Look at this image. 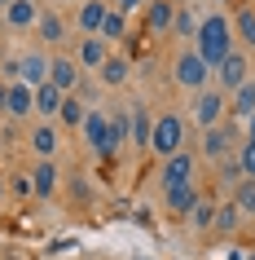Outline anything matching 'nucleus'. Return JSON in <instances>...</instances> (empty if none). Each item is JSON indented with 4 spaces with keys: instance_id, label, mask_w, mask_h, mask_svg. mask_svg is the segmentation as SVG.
<instances>
[{
    "instance_id": "nucleus-3",
    "label": "nucleus",
    "mask_w": 255,
    "mask_h": 260,
    "mask_svg": "<svg viewBox=\"0 0 255 260\" xmlns=\"http://www.w3.org/2000/svg\"><path fill=\"white\" fill-rule=\"evenodd\" d=\"M215 75H220V93H238L242 84L251 80V62H246V53H238V49H233V53L215 67Z\"/></svg>"
},
{
    "instance_id": "nucleus-31",
    "label": "nucleus",
    "mask_w": 255,
    "mask_h": 260,
    "mask_svg": "<svg viewBox=\"0 0 255 260\" xmlns=\"http://www.w3.org/2000/svg\"><path fill=\"white\" fill-rule=\"evenodd\" d=\"M220 177H225L229 185H242L238 177H246V172H242V164H238V159H220Z\"/></svg>"
},
{
    "instance_id": "nucleus-23",
    "label": "nucleus",
    "mask_w": 255,
    "mask_h": 260,
    "mask_svg": "<svg viewBox=\"0 0 255 260\" xmlns=\"http://www.w3.org/2000/svg\"><path fill=\"white\" fill-rule=\"evenodd\" d=\"M233 36L242 44H251L255 49V9H238V22H233Z\"/></svg>"
},
{
    "instance_id": "nucleus-4",
    "label": "nucleus",
    "mask_w": 255,
    "mask_h": 260,
    "mask_svg": "<svg viewBox=\"0 0 255 260\" xmlns=\"http://www.w3.org/2000/svg\"><path fill=\"white\" fill-rule=\"evenodd\" d=\"M207 71H211V67L198 57V49L176 57V84H180V88H194V93H202V88H207Z\"/></svg>"
},
{
    "instance_id": "nucleus-7",
    "label": "nucleus",
    "mask_w": 255,
    "mask_h": 260,
    "mask_svg": "<svg viewBox=\"0 0 255 260\" xmlns=\"http://www.w3.org/2000/svg\"><path fill=\"white\" fill-rule=\"evenodd\" d=\"M0 102H5V110H9V115H31V110H35V88H27V84L18 80V84H9V88H5V97H0Z\"/></svg>"
},
{
    "instance_id": "nucleus-11",
    "label": "nucleus",
    "mask_w": 255,
    "mask_h": 260,
    "mask_svg": "<svg viewBox=\"0 0 255 260\" xmlns=\"http://www.w3.org/2000/svg\"><path fill=\"white\" fill-rule=\"evenodd\" d=\"M167 207H172V216H189V212L198 207V190H194V181H189V185H172V190H167Z\"/></svg>"
},
{
    "instance_id": "nucleus-16",
    "label": "nucleus",
    "mask_w": 255,
    "mask_h": 260,
    "mask_svg": "<svg viewBox=\"0 0 255 260\" xmlns=\"http://www.w3.org/2000/svg\"><path fill=\"white\" fill-rule=\"evenodd\" d=\"M106 57H110V44L101 40V36H93V40L80 44V62H84V67H97V71H101V67H106Z\"/></svg>"
},
{
    "instance_id": "nucleus-34",
    "label": "nucleus",
    "mask_w": 255,
    "mask_h": 260,
    "mask_svg": "<svg viewBox=\"0 0 255 260\" xmlns=\"http://www.w3.org/2000/svg\"><path fill=\"white\" fill-rule=\"evenodd\" d=\"M246 137L255 141V115H251V119H246Z\"/></svg>"
},
{
    "instance_id": "nucleus-13",
    "label": "nucleus",
    "mask_w": 255,
    "mask_h": 260,
    "mask_svg": "<svg viewBox=\"0 0 255 260\" xmlns=\"http://www.w3.org/2000/svg\"><path fill=\"white\" fill-rule=\"evenodd\" d=\"M128 137H132V110H115L110 115V154L128 146Z\"/></svg>"
},
{
    "instance_id": "nucleus-12",
    "label": "nucleus",
    "mask_w": 255,
    "mask_h": 260,
    "mask_svg": "<svg viewBox=\"0 0 255 260\" xmlns=\"http://www.w3.org/2000/svg\"><path fill=\"white\" fill-rule=\"evenodd\" d=\"M22 84H27V88L49 84V62H44V53H27L22 57Z\"/></svg>"
},
{
    "instance_id": "nucleus-36",
    "label": "nucleus",
    "mask_w": 255,
    "mask_h": 260,
    "mask_svg": "<svg viewBox=\"0 0 255 260\" xmlns=\"http://www.w3.org/2000/svg\"><path fill=\"white\" fill-rule=\"evenodd\" d=\"M0 194H5V185H0Z\"/></svg>"
},
{
    "instance_id": "nucleus-17",
    "label": "nucleus",
    "mask_w": 255,
    "mask_h": 260,
    "mask_svg": "<svg viewBox=\"0 0 255 260\" xmlns=\"http://www.w3.org/2000/svg\"><path fill=\"white\" fill-rule=\"evenodd\" d=\"M53 190H57V168L49 164V159H40V168L31 172V194H44V199H49Z\"/></svg>"
},
{
    "instance_id": "nucleus-27",
    "label": "nucleus",
    "mask_w": 255,
    "mask_h": 260,
    "mask_svg": "<svg viewBox=\"0 0 255 260\" xmlns=\"http://www.w3.org/2000/svg\"><path fill=\"white\" fill-rule=\"evenodd\" d=\"M128 110H132V141H136V146H150V133H154V128H150L145 110H141V106H128Z\"/></svg>"
},
{
    "instance_id": "nucleus-20",
    "label": "nucleus",
    "mask_w": 255,
    "mask_h": 260,
    "mask_svg": "<svg viewBox=\"0 0 255 260\" xmlns=\"http://www.w3.org/2000/svg\"><path fill=\"white\" fill-rule=\"evenodd\" d=\"M57 119L66 123V128H84V119H88V110L80 106V97H62V110H57Z\"/></svg>"
},
{
    "instance_id": "nucleus-8",
    "label": "nucleus",
    "mask_w": 255,
    "mask_h": 260,
    "mask_svg": "<svg viewBox=\"0 0 255 260\" xmlns=\"http://www.w3.org/2000/svg\"><path fill=\"white\" fill-rule=\"evenodd\" d=\"M49 84L62 88V93H70V88L80 84V67H75L70 57H53V62H49Z\"/></svg>"
},
{
    "instance_id": "nucleus-24",
    "label": "nucleus",
    "mask_w": 255,
    "mask_h": 260,
    "mask_svg": "<svg viewBox=\"0 0 255 260\" xmlns=\"http://www.w3.org/2000/svg\"><path fill=\"white\" fill-rule=\"evenodd\" d=\"M123 31H128V18H123L119 9H110V14H106V22H101V31H97V36H101V40H123Z\"/></svg>"
},
{
    "instance_id": "nucleus-29",
    "label": "nucleus",
    "mask_w": 255,
    "mask_h": 260,
    "mask_svg": "<svg viewBox=\"0 0 255 260\" xmlns=\"http://www.w3.org/2000/svg\"><path fill=\"white\" fill-rule=\"evenodd\" d=\"M172 31H176V36H198V18L189 14V9H176V18H172Z\"/></svg>"
},
{
    "instance_id": "nucleus-33",
    "label": "nucleus",
    "mask_w": 255,
    "mask_h": 260,
    "mask_svg": "<svg viewBox=\"0 0 255 260\" xmlns=\"http://www.w3.org/2000/svg\"><path fill=\"white\" fill-rule=\"evenodd\" d=\"M136 5H141V0H119V5H115V9H119V14L128 18V14H132V9H136Z\"/></svg>"
},
{
    "instance_id": "nucleus-35",
    "label": "nucleus",
    "mask_w": 255,
    "mask_h": 260,
    "mask_svg": "<svg viewBox=\"0 0 255 260\" xmlns=\"http://www.w3.org/2000/svg\"><path fill=\"white\" fill-rule=\"evenodd\" d=\"M9 5H14V0H0V9H9Z\"/></svg>"
},
{
    "instance_id": "nucleus-19",
    "label": "nucleus",
    "mask_w": 255,
    "mask_h": 260,
    "mask_svg": "<svg viewBox=\"0 0 255 260\" xmlns=\"http://www.w3.org/2000/svg\"><path fill=\"white\" fill-rule=\"evenodd\" d=\"M229 106H233V115H238V119H251V115H255V80L242 84L238 93H233V102H229Z\"/></svg>"
},
{
    "instance_id": "nucleus-2",
    "label": "nucleus",
    "mask_w": 255,
    "mask_h": 260,
    "mask_svg": "<svg viewBox=\"0 0 255 260\" xmlns=\"http://www.w3.org/2000/svg\"><path fill=\"white\" fill-rule=\"evenodd\" d=\"M150 150L159 154V159H172L176 150H185V123H180V115H159L154 119V133H150Z\"/></svg>"
},
{
    "instance_id": "nucleus-10",
    "label": "nucleus",
    "mask_w": 255,
    "mask_h": 260,
    "mask_svg": "<svg viewBox=\"0 0 255 260\" xmlns=\"http://www.w3.org/2000/svg\"><path fill=\"white\" fill-rule=\"evenodd\" d=\"M172 18H176L172 0H150V9H145V27L154 31V36H163V31H172Z\"/></svg>"
},
{
    "instance_id": "nucleus-15",
    "label": "nucleus",
    "mask_w": 255,
    "mask_h": 260,
    "mask_svg": "<svg viewBox=\"0 0 255 260\" xmlns=\"http://www.w3.org/2000/svg\"><path fill=\"white\" fill-rule=\"evenodd\" d=\"M106 14H110L106 0H84V5H80V27L97 36V31H101V22H106Z\"/></svg>"
},
{
    "instance_id": "nucleus-28",
    "label": "nucleus",
    "mask_w": 255,
    "mask_h": 260,
    "mask_svg": "<svg viewBox=\"0 0 255 260\" xmlns=\"http://www.w3.org/2000/svg\"><path fill=\"white\" fill-rule=\"evenodd\" d=\"M101 80H106V84H123V80H128V62H123V57H106Z\"/></svg>"
},
{
    "instance_id": "nucleus-9",
    "label": "nucleus",
    "mask_w": 255,
    "mask_h": 260,
    "mask_svg": "<svg viewBox=\"0 0 255 260\" xmlns=\"http://www.w3.org/2000/svg\"><path fill=\"white\" fill-rule=\"evenodd\" d=\"M202 159H211V164L229 159V133L220 123H215V128H202Z\"/></svg>"
},
{
    "instance_id": "nucleus-21",
    "label": "nucleus",
    "mask_w": 255,
    "mask_h": 260,
    "mask_svg": "<svg viewBox=\"0 0 255 260\" xmlns=\"http://www.w3.org/2000/svg\"><path fill=\"white\" fill-rule=\"evenodd\" d=\"M31 150L40 154V159H53V150H57V133H53V128H49V123L31 133Z\"/></svg>"
},
{
    "instance_id": "nucleus-32",
    "label": "nucleus",
    "mask_w": 255,
    "mask_h": 260,
    "mask_svg": "<svg viewBox=\"0 0 255 260\" xmlns=\"http://www.w3.org/2000/svg\"><path fill=\"white\" fill-rule=\"evenodd\" d=\"M238 164H242V172L255 181V141L246 137V146H242V154H238Z\"/></svg>"
},
{
    "instance_id": "nucleus-6",
    "label": "nucleus",
    "mask_w": 255,
    "mask_h": 260,
    "mask_svg": "<svg viewBox=\"0 0 255 260\" xmlns=\"http://www.w3.org/2000/svg\"><path fill=\"white\" fill-rule=\"evenodd\" d=\"M194 168H198V159L189 150H176L172 159H163V185L172 190V185H189L194 181Z\"/></svg>"
},
{
    "instance_id": "nucleus-25",
    "label": "nucleus",
    "mask_w": 255,
    "mask_h": 260,
    "mask_svg": "<svg viewBox=\"0 0 255 260\" xmlns=\"http://www.w3.org/2000/svg\"><path fill=\"white\" fill-rule=\"evenodd\" d=\"M35 31H40V36H44L49 44H57L62 36H66V27H62V18H57V14H40V22H35Z\"/></svg>"
},
{
    "instance_id": "nucleus-26",
    "label": "nucleus",
    "mask_w": 255,
    "mask_h": 260,
    "mask_svg": "<svg viewBox=\"0 0 255 260\" xmlns=\"http://www.w3.org/2000/svg\"><path fill=\"white\" fill-rule=\"evenodd\" d=\"M233 203H238V212H242V216H255V181H251V177H246V181L238 185Z\"/></svg>"
},
{
    "instance_id": "nucleus-22",
    "label": "nucleus",
    "mask_w": 255,
    "mask_h": 260,
    "mask_svg": "<svg viewBox=\"0 0 255 260\" xmlns=\"http://www.w3.org/2000/svg\"><path fill=\"white\" fill-rule=\"evenodd\" d=\"M242 225V212H238V203H220L215 207V225L211 230H220V234H233Z\"/></svg>"
},
{
    "instance_id": "nucleus-14",
    "label": "nucleus",
    "mask_w": 255,
    "mask_h": 260,
    "mask_svg": "<svg viewBox=\"0 0 255 260\" xmlns=\"http://www.w3.org/2000/svg\"><path fill=\"white\" fill-rule=\"evenodd\" d=\"M5 18H9V27H35L40 22V9H35V0H14L5 9Z\"/></svg>"
},
{
    "instance_id": "nucleus-30",
    "label": "nucleus",
    "mask_w": 255,
    "mask_h": 260,
    "mask_svg": "<svg viewBox=\"0 0 255 260\" xmlns=\"http://www.w3.org/2000/svg\"><path fill=\"white\" fill-rule=\"evenodd\" d=\"M189 225H194V230H211V225H215V207L211 203H198L194 212H189Z\"/></svg>"
},
{
    "instance_id": "nucleus-18",
    "label": "nucleus",
    "mask_w": 255,
    "mask_h": 260,
    "mask_svg": "<svg viewBox=\"0 0 255 260\" xmlns=\"http://www.w3.org/2000/svg\"><path fill=\"white\" fill-rule=\"evenodd\" d=\"M62 88H53V84H40V88H35V110H40V115H57V110H62Z\"/></svg>"
},
{
    "instance_id": "nucleus-5",
    "label": "nucleus",
    "mask_w": 255,
    "mask_h": 260,
    "mask_svg": "<svg viewBox=\"0 0 255 260\" xmlns=\"http://www.w3.org/2000/svg\"><path fill=\"white\" fill-rule=\"evenodd\" d=\"M225 110H229V97L220 93V88H202V93H198V102H194V119H198L202 128H215Z\"/></svg>"
},
{
    "instance_id": "nucleus-1",
    "label": "nucleus",
    "mask_w": 255,
    "mask_h": 260,
    "mask_svg": "<svg viewBox=\"0 0 255 260\" xmlns=\"http://www.w3.org/2000/svg\"><path fill=\"white\" fill-rule=\"evenodd\" d=\"M198 57L207 62V67H220L229 53H233V27H229V18L225 14H211V18H202L198 22Z\"/></svg>"
}]
</instances>
